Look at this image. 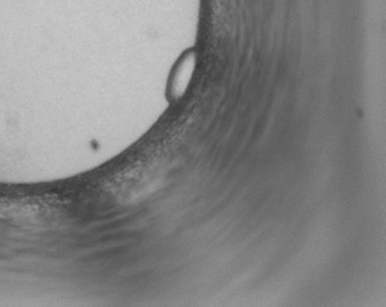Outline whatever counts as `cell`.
I'll return each instance as SVG.
<instances>
[{
    "mask_svg": "<svg viewBox=\"0 0 386 307\" xmlns=\"http://www.w3.org/2000/svg\"><path fill=\"white\" fill-rule=\"evenodd\" d=\"M192 66H189V60H186L183 62L182 67L178 68L177 71V76L175 78V88L174 89L178 90V89H184V85L187 84V81L189 79V76L191 73L188 71H191Z\"/></svg>",
    "mask_w": 386,
    "mask_h": 307,
    "instance_id": "6da1fadb",
    "label": "cell"
}]
</instances>
